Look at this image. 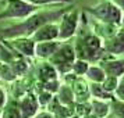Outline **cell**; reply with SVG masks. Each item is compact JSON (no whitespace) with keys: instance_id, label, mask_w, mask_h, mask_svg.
<instances>
[{"instance_id":"cell-28","label":"cell","mask_w":124,"mask_h":118,"mask_svg":"<svg viewBox=\"0 0 124 118\" xmlns=\"http://www.w3.org/2000/svg\"><path fill=\"white\" fill-rule=\"evenodd\" d=\"M7 103V96H6V92L3 88H0V111L3 110V107L6 106Z\"/></svg>"},{"instance_id":"cell-24","label":"cell","mask_w":124,"mask_h":118,"mask_svg":"<svg viewBox=\"0 0 124 118\" xmlns=\"http://www.w3.org/2000/svg\"><path fill=\"white\" fill-rule=\"evenodd\" d=\"M112 110H113V114L116 115L117 118H124V101H120V100H112Z\"/></svg>"},{"instance_id":"cell-21","label":"cell","mask_w":124,"mask_h":118,"mask_svg":"<svg viewBox=\"0 0 124 118\" xmlns=\"http://www.w3.org/2000/svg\"><path fill=\"white\" fill-rule=\"evenodd\" d=\"M0 79L4 81V82H16L18 78L16 76V74L13 72L10 64L0 62Z\"/></svg>"},{"instance_id":"cell-16","label":"cell","mask_w":124,"mask_h":118,"mask_svg":"<svg viewBox=\"0 0 124 118\" xmlns=\"http://www.w3.org/2000/svg\"><path fill=\"white\" fill-rule=\"evenodd\" d=\"M91 103V110L96 118H106L110 112V106L107 104L106 101L103 100H98V99H91L89 100Z\"/></svg>"},{"instance_id":"cell-4","label":"cell","mask_w":124,"mask_h":118,"mask_svg":"<svg viewBox=\"0 0 124 118\" xmlns=\"http://www.w3.org/2000/svg\"><path fill=\"white\" fill-rule=\"evenodd\" d=\"M62 21L59 24V40H67L73 38L75 32H77V27H78V11L77 10H71L67 11L62 18Z\"/></svg>"},{"instance_id":"cell-27","label":"cell","mask_w":124,"mask_h":118,"mask_svg":"<svg viewBox=\"0 0 124 118\" xmlns=\"http://www.w3.org/2000/svg\"><path fill=\"white\" fill-rule=\"evenodd\" d=\"M114 93H116V96H117V99L120 101H124V83L120 81V83H118L117 89L114 90Z\"/></svg>"},{"instance_id":"cell-20","label":"cell","mask_w":124,"mask_h":118,"mask_svg":"<svg viewBox=\"0 0 124 118\" xmlns=\"http://www.w3.org/2000/svg\"><path fill=\"white\" fill-rule=\"evenodd\" d=\"M0 118H21V114H20V110H18L17 100L7 101L6 106L3 107V110H1Z\"/></svg>"},{"instance_id":"cell-3","label":"cell","mask_w":124,"mask_h":118,"mask_svg":"<svg viewBox=\"0 0 124 118\" xmlns=\"http://www.w3.org/2000/svg\"><path fill=\"white\" fill-rule=\"evenodd\" d=\"M88 11H89L95 18H98L101 22L112 24V25H117V27L120 25L121 17H123L121 10H120L116 4H113L110 0L102 1L98 6L89 8Z\"/></svg>"},{"instance_id":"cell-13","label":"cell","mask_w":124,"mask_h":118,"mask_svg":"<svg viewBox=\"0 0 124 118\" xmlns=\"http://www.w3.org/2000/svg\"><path fill=\"white\" fill-rule=\"evenodd\" d=\"M36 75H38V81H39L40 83L59 79V72L56 71V68L53 67L50 62H42L38 67Z\"/></svg>"},{"instance_id":"cell-22","label":"cell","mask_w":124,"mask_h":118,"mask_svg":"<svg viewBox=\"0 0 124 118\" xmlns=\"http://www.w3.org/2000/svg\"><path fill=\"white\" fill-rule=\"evenodd\" d=\"M88 68H89V62L88 61L75 60V61L73 62V65H71V72H73L74 75H77V76H82V75L86 74Z\"/></svg>"},{"instance_id":"cell-5","label":"cell","mask_w":124,"mask_h":118,"mask_svg":"<svg viewBox=\"0 0 124 118\" xmlns=\"http://www.w3.org/2000/svg\"><path fill=\"white\" fill-rule=\"evenodd\" d=\"M75 51H74V47L71 45H67V43H63L59 46V49L56 50V53L49 58V62L54 68L59 67H71L73 62L75 61Z\"/></svg>"},{"instance_id":"cell-23","label":"cell","mask_w":124,"mask_h":118,"mask_svg":"<svg viewBox=\"0 0 124 118\" xmlns=\"http://www.w3.org/2000/svg\"><path fill=\"white\" fill-rule=\"evenodd\" d=\"M118 83H120V78H116V76H106L105 81H103L101 85L107 93H112L113 95V92L117 89Z\"/></svg>"},{"instance_id":"cell-11","label":"cell","mask_w":124,"mask_h":118,"mask_svg":"<svg viewBox=\"0 0 124 118\" xmlns=\"http://www.w3.org/2000/svg\"><path fill=\"white\" fill-rule=\"evenodd\" d=\"M75 103H86L91 100V93H89V85L82 76H77V79L71 83Z\"/></svg>"},{"instance_id":"cell-12","label":"cell","mask_w":124,"mask_h":118,"mask_svg":"<svg viewBox=\"0 0 124 118\" xmlns=\"http://www.w3.org/2000/svg\"><path fill=\"white\" fill-rule=\"evenodd\" d=\"M62 45L60 40H52V42H40V43H35V56L43 58V60H49L56 50L59 49V46Z\"/></svg>"},{"instance_id":"cell-26","label":"cell","mask_w":124,"mask_h":118,"mask_svg":"<svg viewBox=\"0 0 124 118\" xmlns=\"http://www.w3.org/2000/svg\"><path fill=\"white\" fill-rule=\"evenodd\" d=\"M24 1L39 7V6H43V4H54V3H71L73 0H24Z\"/></svg>"},{"instance_id":"cell-30","label":"cell","mask_w":124,"mask_h":118,"mask_svg":"<svg viewBox=\"0 0 124 118\" xmlns=\"http://www.w3.org/2000/svg\"><path fill=\"white\" fill-rule=\"evenodd\" d=\"M110 1H112L113 4H116V6H117L118 8L121 10V13L124 11V0H110Z\"/></svg>"},{"instance_id":"cell-15","label":"cell","mask_w":124,"mask_h":118,"mask_svg":"<svg viewBox=\"0 0 124 118\" xmlns=\"http://www.w3.org/2000/svg\"><path fill=\"white\" fill-rule=\"evenodd\" d=\"M56 99L59 100V103L62 106H73V104H75V97H74L71 86L64 85V83L60 85V88L57 90Z\"/></svg>"},{"instance_id":"cell-10","label":"cell","mask_w":124,"mask_h":118,"mask_svg":"<svg viewBox=\"0 0 124 118\" xmlns=\"http://www.w3.org/2000/svg\"><path fill=\"white\" fill-rule=\"evenodd\" d=\"M102 46L107 54L113 57L124 54V29H118L117 34L110 39H106L105 43H102Z\"/></svg>"},{"instance_id":"cell-9","label":"cell","mask_w":124,"mask_h":118,"mask_svg":"<svg viewBox=\"0 0 124 118\" xmlns=\"http://www.w3.org/2000/svg\"><path fill=\"white\" fill-rule=\"evenodd\" d=\"M31 39L35 43H40V42H52V40H59V25L54 22H49L40 27L36 32H35Z\"/></svg>"},{"instance_id":"cell-1","label":"cell","mask_w":124,"mask_h":118,"mask_svg":"<svg viewBox=\"0 0 124 118\" xmlns=\"http://www.w3.org/2000/svg\"><path fill=\"white\" fill-rule=\"evenodd\" d=\"M67 11V8L36 11L35 14L29 15L28 18L23 20L21 22L1 28L0 29V39L10 40L16 39V38H31L40 27H43L49 22H53L54 20H60Z\"/></svg>"},{"instance_id":"cell-32","label":"cell","mask_w":124,"mask_h":118,"mask_svg":"<svg viewBox=\"0 0 124 118\" xmlns=\"http://www.w3.org/2000/svg\"><path fill=\"white\" fill-rule=\"evenodd\" d=\"M120 24L123 25V28H124V14H123V17H121V22H120Z\"/></svg>"},{"instance_id":"cell-19","label":"cell","mask_w":124,"mask_h":118,"mask_svg":"<svg viewBox=\"0 0 124 118\" xmlns=\"http://www.w3.org/2000/svg\"><path fill=\"white\" fill-rule=\"evenodd\" d=\"M86 78L89 79L92 83H102L105 78H106V74L102 69L99 65H89L88 71H86Z\"/></svg>"},{"instance_id":"cell-18","label":"cell","mask_w":124,"mask_h":118,"mask_svg":"<svg viewBox=\"0 0 124 118\" xmlns=\"http://www.w3.org/2000/svg\"><path fill=\"white\" fill-rule=\"evenodd\" d=\"M89 93L91 99H98V100H114V96L112 93H107L106 90L102 88L101 83H91L89 85Z\"/></svg>"},{"instance_id":"cell-2","label":"cell","mask_w":124,"mask_h":118,"mask_svg":"<svg viewBox=\"0 0 124 118\" xmlns=\"http://www.w3.org/2000/svg\"><path fill=\"white\" fill-rule=\"evenodd\" d=\"M39 7L24 0H6V7L0 13V20H25L38 11Z\"/></svg>"},{"instance_id":"cell-6","label":"cell","mask_w":124,"mask_h":118,"mask_svg":"<svg viewBox=\"0 0 124 118\" xmlns=\"http://www.w3.org/2000/svg\"><path fill=\"white\" fill-rule=\"evenodd\" d=\"M18 110L21 114V118H34L38 114L39 110V103L36 99V95L34 93V90L27 92L23 97H20V100H17Z\"/></svg>"},{"instance_id":"cell-17","label":"cell","mask_w":124,"mask_h":118,"mask_svg":"<svg viewBox=\"0 0 124 118\" xmlns=\"http://www.w3.org/2000/svg\"><path fill=\"white\" fill-rule=\"evenodd\" d=\"M13 72L16 74L17 78H23L24 75H27V72L29 71V60L27 57H20L16 58L14 61L10 62Z\"/></svg>"},{"instance_id":"cell-33","label":"cell","mask_w":124,"mask_h":118,"mask_svg":"<svg viewBox=\"0 0 124 118\" xmlns=\"http://www.w3.org/2000/svg\"><path fill=\"white\" fill-rule=\"evenodd\" d=\"M120 81H121V82H123V83H124V75H123V76H121V79H120Z\"/></svg>"},{"instance_id":"cell-29","label":"cell","mask_w":124,"mask_h":118,"mask_svg":"<svg viewBox=\"0 0 124 118\" xmlns=\"http://www.w3.org/2000/svg\"><path fill=\"white\" fill-rule=\"evenodd\" d=\"M34 118H53V115H52L49 111H40V112H38Z\"/></svg>"},{"instance_id":"cell-34","label":"cell","mask_w":124,"mask_h":118,"mask_svg":"<svg viewBox=\"0 0 124 118\" xmlns=\"http://www.w3.org/2000/svg\"><path fill=\"white\" fill-rule=\"evenodd\" d=\"M73 118H78V117H73Z\"/></svg>"},{"instance_id":"cell-14","label":"cell","mask_w":124,"mask_h":118,"mask_svg":"<svg viewBox=\"0 0 124 118\" xmlns=\"http://www.w3.org/2000/svg\"><path fill=\"white\" fill-rule=\"evenodd\" d=\"M118 27L117 25H112V24H106V22H101V21H98V22L93 25V35H96L98 38H105L106 39H110L113 38L114 35L117 34L118 31Z\"/></svg>"},{"instance_id":"cell-25","label":"cell","mask_w":124,"mask_h":118,"mask_svg":"<svg viewBox=\"0 0 124 118\" xmlns=\"http://www.w3.org/2000/svg\"><path fill=\"white\" fill-rule=\"evenodd\" d=\"M36 99H38L39 106H47L52 101V99H53V95L49 93V92H46V90H40L39 93L36 95Z\"/></svg>"},{"instance_id":"cell-31","label":"cell","mask_w":124,"mask_h":118,"mask_svg":"<svg viewBox=\"0 0 124 118\" xmlns=\"http://www.w3.org/2000/svg\"><path fill=\"white\" fill-rule=\"evenodd\" d=\"M84 118H96V117L93 115V114H88V115H85Z\"/></svg>"},{"instance_id":"cell-7","label":"cell","mask_w":124,"mask_h":118,"mask_svg":"<svg viewBox=\"0 0 124 118\" xmlns=\"http://www.w3.org/2000/svg\"><path fill=\"white\" fill-rule=\"evenodd\" d=\"M99 67L105 71L106 76H116L120 78L124 75V61L123 60H116L110 54H105V57L99 61Z\"/></svg>"},{"instance_id":"cell-8","label":"cell","mask_w":124,"mask_h":118,"mask_svg":"<svg viewBox=\"0 0 124 118\" xmlns=\"http://www.w3.org/2000/svg\"><path fill=\"white\" fill-rule=\"evenodd\" d=\"M4 42L11 47L13 50L17 51L18 54H21L23 57L29 58V57L35 56V42L31 38H16V39L4 40Z\"/></svg>"}]
</instances>
